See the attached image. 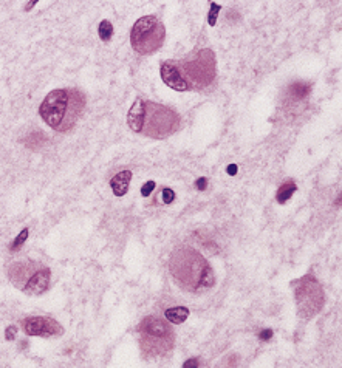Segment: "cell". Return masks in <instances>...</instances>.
I'll use <instances>...</instances> for the list:
<instances>
[{"label": "cell", "instance_id": "1", "mask_svg": "<svg viewBox=\"0 0 342 368\" xmlns=\"http://www.w3.org/2000/svg\"><path fill=\"white\" fill-rule=\"evenodd\" d=\"M169 269L175 283L187 292L201 294L215 285V275L208 260L191 246H180L174 251Z\"/></svg>", "mask_w": 342, "mask_h": 368}, {"label": "cell", "instance_id": "2", "mask_svg": "<svg viewBox=\"0 0 342 368\" xmlns=\"http://www.w3.org/2000/svg\"><path fill=\"white\" fill-rule=\"evenodd\" d=\"M127 122L130 129L144 136L163 139L180 129V115L167 105L137 97L129 110Z\"/></svg>", "mask_w": 342, "mask_h": 368}, {"label": "cell", "instance_id": "3", "mask_svg": "<svg viewBox=\"0 0 342 368\" xmlns=\"http://www.w3.org/2000/svg\"><path fill=\"white\" fill-rule=\"evenodd\" d=\"M87 105L85 95L78 88H58L45 96L39 107L43 122L56 132H68L76 125Z\"/></svg>", "mask_w": 342, "mask_h": 368}, {"label": "cell", "instance_id": "4", "mask_svg": "<svg viewBox=\"0 0 342 368\" xmlns=\"http://www.w3.org/2000/svg\"><path fill=\"white\" fill-rule=\"evenodd\" d=\"M174 64L189 90L209 87L217 76L215 53L211 48H197L186 58L174 60Z\"/></svg>", "mask_w": 342, "mask_h": 368}, {"label": "cell", "instance_id": "5", "mask_svg": "<svg viewBox=\"0 0 342 368\" xmlns=\"http://www.w3.org/2000/svg\"><path fill=\"white\" fill-rule=\"evenodd\" d=\"M140 347L146 359H155L167 354L175 345V334L169 322L157 316H149L138 325Z\"/></svg>", "mask_w": 342, "mask_h": 368}, {"label": "cell", "instance_id": "6", "mask_svg": "<svg viewBox=\"0 0 342 368\" xmlns=\"http://www.w3.org/2000/svg\"><path fill=\"white\" fill-rule=\"evenodd\" d=\"M166 28L155 16H144L133 23L130 30V43L140 55H154L163 47Z\"/></svg>", "mask_w": 342, "mask_h": 368}, {"label": "cell", "instance_id": "7", "mask_svg": "<svg viewBox=\"0 0 342 368\" xmlns=\"http://www.w3.org/2000/svg\"><path fill=\"white\" fill-rule=\"evenodd\" d=\"M291 286L294 290L298 314L302 319H313L325 303L322 285L311 274H305L301 279L294 280Z\"/></svg>", "mask_w": 342, "mask_h": 368}, {"label": "cell", "instance_id": "8", "mask_svg": "<svg viewBox=\"0 0 342 368\" xmlns=\"http://www.w3.org/2000/svg\"><path fill=\"white\" fill-rule=\"evenodd\" d=\"M22 329L28 336H40V337H50V336H59L64 333V328L58 320L51 317H26L22 320Z\"/></svg>", "mask_w": 342, "mask_h": 368}, {"label": "cell", "instance_id": "9", "mask_svg": "<svg viewBox=\"0 0 342 368\" xmlns=\"http://www.w3.org/2000/svg\"><path fill=\"white\" fill-rule=\"evenodd\" d=\"M38 269H40L39 265L36 262H31V260L17 262L8 268V277H10V280L14 283V286L22 290Z\"/></svg>", "mask_w": 342, "mask_h": 368}, {"label": "cell", "instance_id": "10", "mask_svg": "<svg viewBox=\"0 0 342 368\" xmlns=\"http://www.w3.org/2000/svg\"><path fill=\"white\" fill-rule=\"evenodd\" d=\"M51 271L48 268H40L34 272V275L23 286V292L28 295H40L50 288Z\"/></svg>", "mask_w": 342, "mask_h": 368}, {"label": "cell", "instance_id": "11", "mask_svg": "<svg viewBox=\"0 0 342 368\" xmlns=\"http://www.w3.org/2000/svg\"><path fill=\"white\" fill-rule=\"evenodd\" d=\"M160 73H161V79H163V82L167 87L177 90V92H187L189 90L187 84L183 80V77L180 76L174 60H164L160 67Z\"/></svg>", "mask_w": 342, "mask_h": 368}, {"label": "cell", "instance_id": "12", "mask_svg": "<svg viewBox=\"0 0 342 368\" xmlns=\"http://www.w3.org/2000/svg\"><path fill=\"white\" fill-rule=\"evenodd\" d=\"M132 179V172L130 170H122L116 176L110 179V187L115 194V196H124L129 191V184Z\"/></svg>", "mask_w": 342, "mask_h": 368}, {"label": "cell", "instance_id": "13", "mask_svg": "<svg viewBox=\"0 0 342 368\" xmlns=\"http://www.w3.org/2000/svg\"><path fill=\"white\" fill-rule=\"evenodd\" d=\"M311 93V84L310 82H303V80H298V82H293L288 87V96L291 97L293 101H302L307 99Z\"/></svg>", "mask_w": 342, "mask_h": 368}, {"label": "cell", "instance_id": "14", "mask_svg": "<svg viewBox=\"0 0 342 368\" xmlns=\"http://www.w3.org/2000/svg\"><path fill=\"white\" fill-rule=\"evenodd\" d=\"M296 189H298V184H296L293 179H286V181H283L281 184V187H279L277 194H276L277 203L279 204H285L293 196V194L296 192Z\"/></svg>", "mask_w": 342, "mask_h": 368}, {"label": "cell", "instance_id": "15", "mask_svg": "<svg viewBox=\"0 0 342 368\" xmlns=\"http://www.w3.org/2000/svg\"><path fill=\"white\" fill-rule=\"evenodd\" d=\"M166 319L170 322V324L180 325L189 317V310L186 307H175V308H169L164 312Z\"/></svg>", "mask_w": 342, "mask_h": 368}, {"label": "cell", "instance_id": "16", "mask_svg": "<svg viewBox=\"0 0 342 368\" xmlns=\"http://www.w3.org/2000/svg\"><path fill=\"white\" fill-rule=\"evenodd\" d=\"M98 34H100V39L104 42H109L113 36V25L109 20H102L100 23V28H98Z\"/></svg>", "mask_w": 342, "mask_h": 368}, {"label": "cell", "instance_id": "17", "mask_svg": "<svg viewBox=\"0 0 342 368\" xmlns=\"http://www.w3.org/2000/svg\"><path fill=\"white\" fill-rule=\"evenodd\" d=\"M28 234H30V231H28V229L20 231V234L16 237V240L11 243L10 249H11V251H19V249L23 246V243L26 241V238H28Z\"/></svg>", "mask_w": 342, "mask_h": 368}, {"label": "cell", "instance_id": "18", "mask_svg": "<svg viewBox=\"0 0 342 368\" xmlns=\"http://www.w3.org/2000/svg\"><path fill=\"white\" fill-rule=\"evenodd\" d=\"M220 10H221V6L219 3H215V2L211 3V11H209V16H208V23L211 26H214L215 23H217V17H219Z\"/></svg>", "mask_w": 342, "mask_h": 368}, {"label": "cell", "instance_id": "19", "mask_svg": "<svg viewBox=\"0 0 342 368\" xmlns=\"http://www.w3.org/2000/svg\"><path fill=\"white\" fill-rule=\"evenodd\" d=\"M161 200H163L164 204L174 203V200H175V192H174L172 189H169V187H166V189H163V194H161Z\"/></svg>", "mask_w": 342, "mask_h": 368}, {"label": "cell", "instance_id": "20", "mask_svg": "<svg viewBox=\"0 0 342 368\" xmlns=\"http://www.w3.org/2000/svg\"><path fill=\"white\" fill-rule=\"evenodd\" d=\"M155 181H147V183H144L142 184V187H141V195L142 196H150V194L154 192V189H155Z\"/></svg>", "mask_w": 342, "mask_h": 368}, {"label": "cell", "instance_id": "21", "mask_svg": "<svg viewBox=\"0 0 342 368\" xmlns=\"http://www.w3.org/2000/svg\"><path fill=\"white\" fill-rule=\"evenodd\" d=\"M17 336V327L14 325H10L6 329H5V339L8 340V342H11V340H14Z\"/></svg>", "mask_w": 342, "mask_h": 368}, {"label": "cell", "instance_id": "22", "mask_svg": "<svg viewBox=\"0 0 342 368\" xmlns=\"http://www.w3.org/2000/svg\"><path fill=\"white\" fill-rule=\"evenodd\" d=\"M273 337V329H262V331H260V333H259V339L260 340H263V342H268V340L269 339H271Z\"/></svg>", "mask_w": 342, "mask_h": 368}, {"label": "cell", "instance_id": "23", "mask_svg": "<svg viewBox=\"0 0 342 368\" xmlns=\"http://www.w3.org/2000/svg\"><path fill=\"white\" fill-rule=\"evenodd\" d=\"M195 187H197V189H199V191H204L206 187H208V179H206L204 176L199 178V179H197V181H195Z\"/></svg>", "mask_w": 342, "mask_h": 368}, {"label": "cell", "instance_id": "24", "mask_svg": "<svg viewBox=\"0 0 342 368\" xmlns=\"http://www.w3.org/2000/svg\"><path fill=\"white\" fill-rule=\"evenodd\" d=\"M200 364H199V359L197 357H194V359H191V361H186L184 364H183V367L186 368V367H199Z\"/></svg>", "mask_w": 342, "mask_h": 368}, {"label": "cell", "instance_id": "25", "mask_svg": "<svg viewBox=\"0 0 342 368\" xmlns=\"http://www.w3.org/2000/svg\"><path fill=\"white\" fill-rule=\"evenodd\" d=\"M237 170H239V169H237V166H236V164H229V166H228V169H226V172H228L231 176H234V175L237 174Z\"/></svg>", "mask_w": 342, "mask_h": 368}, {"label": "cell", "instance_id": "26", "mask_svg": "<svg viewBox=\"0 0 342 368\" xmlns=\"http://www.w3.org/2000/svg\"><path fill=\"white\" fill-rule=\"evenodd\" d=\"M38 3V2H30V3H26V6H25V11H28V10H31V8Z\"/></svg>", "mask_w": 342, "mask_h": 368}]
</instances>
